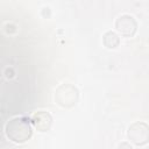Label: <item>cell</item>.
<instances>
[{"label":"cell","instance_id":"cell-4","mask_svg":"<svg viewBox=\"0 0 149 149\" xmlns=\"http://www.w3.org/2000/svg\"><path fill=\"white\" fill-rule=\"evenodd\" d=\"M115 27H116L118 31H120L122 35H125V36H130V35H133V34L135 33V30H136V22H135V20H134L133 16L125 14V15L120 16V17L116 20Z\"/></svg>","mask_w":149,"mask_h":149},{"label":"cell","instance_id":"cell-7","mask_svg":"<svg viewBox=\"0 0 149 149\" xmlns=\"http://www.w3.org/2000/svg\"><path fill=\"white\" fill-rule=\"evenodd\" d=\"M119 149H132V147L128 143H121L119 146Z\"/></svg>","mask_w":149,"mask_h":149},{"label":"cell","instance_id":"cell-5","mask_svg":"<svg viewBox=\"0 0 149 149\" xmlns=\"http://www.w3.org/2000/svg\"><path fill=\"white\" fill-rule=\"evenodd\" d=\"M33 123L40 132H47L51 126V116L47 112H37L33 115Z\"/></svg>","mask_w":149,"mask_h":149},{"label":"cell","instance_id":"cell-6","mask_svg":"<svg viewBox=\"0 0 149 149\" xmlns=\"http://www.w3.org/2000/svg\"><path fill=\"white\" fill-rule=\"evenodd\" d=\"M104 43L108 47V48H115L119 44V37L116 36L115 33L113 31H108L104 35Z\"/></svg>","mask_w":149,"mask_h":149},{"label":"cell","instance_id":"cell-3","mask_svg":"<svg viewBox=\"0 0 149 149\" xmlns=\"http://www.w3.org/2000/svg\"><path fill=\"white\" fill-rule=\"evenodd\" d=\"M128 136L132 142L142 146L149 141V126L144 122H135L129 127Z\"/></svg>","mask_w":149,"mask_h":149},{"label":"cell","instance_id":"cell-1","mask_svg":"<svg viewBox=\"0 0 149 149\" xmlns=\"http://www.w3.org/2000/svg\"><path fill=\"white\" fill-rule=\"evenodd\" d=\"M7 136L17 143H22L31 136V127L26 118H14L6 125Z\"/></svg>","mask_w":149,"mask_h":149},{"label":"cell","instance_id":"cell-2","mask_svg":"<svg viewBox=\"0 0 149 149\" xmlns=\"http://www.w3.org/2000/svg\"><path fill=\"white\" fill-rule=\"evenodd\" d=\"M78 98V91L70 84L59 86L56 91V100L63 107H71L76 104Z\"/></svg>","mask_w":149,"mask_h":149}]
</instances>
